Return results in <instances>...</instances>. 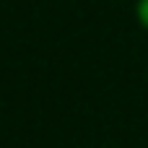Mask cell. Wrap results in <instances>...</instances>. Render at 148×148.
<instances>
[{
    "instance_id": "6da1fadb",
    "label": "cell",
    "mask_w": 148,
    "mask_h": 148,
    "mask_svg": "<svg viewBox=\"0 0 148 148\" xmlns=\"http://www.w3.org/2000/svg\"><path fill=\"white\" fill-rule=\"evenodd\" d=\"M135 10H138V21L148 29V0H138V8Z\"/></svg>"
}]
</instances>
